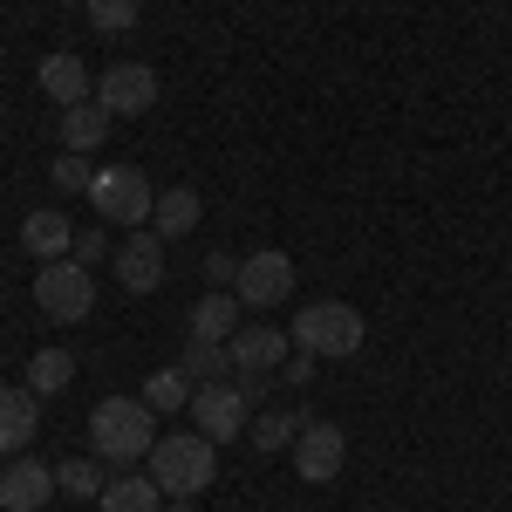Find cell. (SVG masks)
<instances>
[{
  "mask_svg": "<svg viewBox=\"0 0 512 512\" xmlns=\"http://www.w3.org/2000/svg\"><path fill=\"white\" fill-rule=\"evenodd\" d=\"M96 506H103V512H158L164 492H158V478H151V472H117L110 485H103Z\"/></svg>",
  "mask_w": 512,
  "mask_h": 512,
  "instance_id": "obj_19",
  "label": "cell"
},
{
  "mask_svg": "<svg viewBox=\"0 0 512 512\" xmlns=\"http://www.w3.org/2000/svg\"><path fill=\"white\" fill-rule=\"evenodd\" d=\"M205 219V198L192 192V185H171V192H158V212H151V233L158 239H185Z\"/></svg>",
  "mask_w": 512,
  "mask_h": 512,
  "instance_id": "obj_16",
  "label": "cell"
},
{
  "mask_svg": "<svg viewBox=\"0 0 512 512\" xmlns=\"http://www.w3.org/2000/svg\"><path fill=\"white\" fill-rule=\"evenodd\" d=\"M110 123H117V117H110L96 96H89V103H76V110H62V151H82V158H89V151H103Z\"/></svg>",
  "mask_w": 512,
  "mask_h": 512,
  "instance_id": "obj_17",
  "label": "cell"
},
{
  "mask_svg": "<svg viewBox=\"0 0 512 512\" xmlns=\"http://www.w3.org/2000/svg\"><path fill=\"white\" fill-rule=\"evenodd\" d=\"M41 431V396L21 383V390H0V458H21Z\"/></svg>",
  "mask_w": 512,
  "mask_h": 512,
  "instance_id": "obj_13",
  "label": "cell"
},
{
  "mask_svg": "<svg viewBox=\"0 0 512 512\" xmlns=\"http://www.w3.org/2000/svg\"><path fill=\"white\" fill-rule=\"evenodd\" d=\"M205 280H212V287H233V280H239V260H233V253H212V260H205Z\"/></svg>",
  "mask_w": 512,
  "mask_h": 512,
  "instance_id": "obj_28",
  "label": "cell"
},
{
  "mask_svg": "<svg viewBox=\"0 0 512 512\" xmlns=\"http://www.w3.org/2000/svg\"><path fill=\"white\" fill-rule=\"evenodd\" d=\"M342 465H349V437L335 431V424H321V417H308L301 437H294V478L328 485V478H342Z\"/></svg>",
  "mask_w": 512,
  "mask_h": 512,
  "instance_id": "obj_8",
  "label": "cell"
},
{
  "mask_svg": "<svg viewBox=\"0 0 512 512\" xmlns=\"http://www.w3.org/2000/svg\"><path fill=\"white\" fill-rule=\"evenodd\" d=\"M35 308L48 321H82L96 315V280H89V267L82 260H41L35 274Z\"/></svg>",
  "mask_w": 512,
  "mask_h": 512,
  "instance_id": "obj_5",
  "label": "cell"
},
{
  "mask_svg": "<svg viewBox=\"0 0 512 512\" xmlns=\"http://www.w3.org/2000/svg\"><path fill=\"white\" fill-rule=\"evenodd\" d=\"M226 349H233L239 376H280L287 355H294V335H280V328H267V321H253V328H239Z\"/></svg>",
  "mask_w": 512,
  "mask_h": 512,
  "instance_id": "obj_11",
  "label": "cell"
},
{
  "mask_svg": "<svg viewBox=\"0 0 512 512\" xmlns=\"http://www.w3.org/2000/svg\"><path fill=\"white\" fill-rule=\"evenodd\" d=\"M69 376H76V355H69V349H41L35 362H28V390H35V396L69 390Z\"/></svg>",
  "mask_w": 512,
  "mask_h": 512,
  "instance_id": "obj_23",
  "label": "cell"
},
{
  "mask_svg": "<svg viewBox=\"0 0 512 512\" xmlns=\"http://www.w3.org/2000/svg\"><path fill=\"white\" fill-rule=\"evenodd\" d=\"M158 410L144 403V396H103L96 410H89V451L110 465V472H130L137 458H151V444H158Z\"/></svg>",
  "mask_w": 512,
  "mask_h": 512,
  "instance_id": "obj_1",
  "label": "cell"
},
{
  "mask_svg": "<svg viewBox=\"0 0 512 512\" xmlns=\"http://www.w3.org/2000/svg\"><path fill=\"white\" fill-rule=\"evenodd\" d=\"M96 103H103L110 117H144V110L158 103V69H144V62H117V69H103Z\"/></svg>",
  "mask_w": 512,
  "mask_h": 512,
  "instance_id": "obj_10",
  "label": "cell"
},
{
  "mask_svg": "<svg viewBox=\"0 0 512 512\" xmlns=\"http://www.w3.org/2000/svg\"><path fill=\"white\" fill-rule=\"evenodd\" d=\"M55 492H62V485H55V465H41L28 451L0 465V512H41Z\"/></svg>",
  "mask_w": 512,
  "mask_h": 512,
  "instance_id": "obj_9",
  "label": "cell"
},
{
  "mask_svg": "<svg viewBox=\"0 0 512 512\" xmlns=\"http://www.w3.org/2000/svg\"><path fill=\"white\" fill-rule=\"evenodd\" d=\"M69 260H82V267L103 260V233H76V253H69Z\"/></svg>",
  "mask_w": 512,
  "mask_h": 512,
  "instance_id": "obj_29",
  "label": "cell"
},
{
  "mask_svg": "<svg viewBox=\"0 0 512 512\" xmlns=\"http://www.w3.org/2000/svg\"><path fill=\"white\" fill-rule=\"evenodd\" d=\"M192 335L198 342H233L239 335V294L233 287H212V294L192 308Z\"/></svg>",
  "mask_w": 512,
  "mask_h": 512,
  "instance_id": "obj_18",
  "label": "cell"
},
{
  "mask_svg": "<svg viewBox=\"0 0 512 512\" xmlns=\"http://www.w3.org/2000/svg\"><path fill=\"white\" fill-rule=\"evenodd\" d=\"M315 362H321V355L294 349V355H287V369H280V376H287V383H294V390H301V383H315Z\"/></svg>",
  "mask_w": 512,
  "mask_h": 512,
  "instance_id": "obj_27",
  "label": "cell"
},
{
  "mask_svg": "<svg viewBox=\"0 0 512 512\" xmlns=\"http://www.w3.org/2000/svg\"><path fill=\"white\" fill-rule=\"evenodd\" d=\"M35 82H41V96H55L62 110H76V103H89V96H96V82H89V69H82V62L69 55V48H62V55H41Z\"/></svg>",
  "mask_w": 512,
  "mask_h": 512,
  "instance_id": "obj_15",
  "label": "cell"
},
{
  "mask_svg": "<svg viewBox=\"0 0 512 512\" xmlns=\"http://www.w3.org/2000/svg\"><path fill=\"white\" fill-rule=\"evenodd\" d=\"M158 512H192V499H164V506Z\"/></svg>",
  "mask_w": 512,
  "mask_h": 512,
  "instance_id": "obj_30",
  "label": "cell"
},
{
  "mask_svg": "<svg viewBox=\"0 0 512 512\" xmlns=\"http://www.w3.org/2000/svg\"><path fill=\"white\" fill-rule=\"evenodd\" d=\"M117 280H123V294H158L164 287V239L151 226H137L117 246Z\"/></svg>",
  "mask_w": 512,
  "mask_h": 512,
  "instance_id": "obj_12",
  "label": "cell"
},
{
  "mask_svg": "<svg viewBox=\"0 0 512 512\" xmlns=\"http://www.w3.org/2000/svg\"><path fill=\"white\" fill-rule=\"evenodd\" d=\"M21 246L35 253V260H69L76 253V226H69V212H55V205H41L21 219Z\"/></svg>",
  "mask_w": 512,
  "mask_h": 512,
  "instance_id": "obj_14",
  "label": "cell"
},
{
  "mask_svg": "<svg viewBox=\"0 0 512 512\" xmlns=\"http://www.w3.org/2000/svg\"><path fill=\"white\" fill-rule=\"evenodd\" d=\"M192 383H226V369H233V349L226 342H198V335H185V362H178Z\"/></svg>",
  "mask_w": 512,
  "mask_h": 512,
  "instance_id": "obj_20",
  "label": "cell"
},
{
  "mask_svg": "<svg viewBox=\"0 0 512 512\" xmlns=\"http://www.w3.org/2000/svg\"><path fill=\"white\" fill-rule=\"evenodd\" d=\"M89 205H96V219H103V226L137 233V226H151L158 192H151V178H144L137 164H103V171H96V185H89Z\"/></svg>",
  "mask_w": 512,
  "mask_h": 512,
  "instance_id": "obj_3",
  "label": "cell"
},
{
  "mask_svg": "<svg viewBox=\"0 0 512 512\" xmlns=\"http://www.w3.org/2000/svg\"><path fill=\"white\" fill-rule=\"evenodd\" d=\"M82 14H89V28H103V35H123V28H137L144 0H82Z\"/></svg>",
  "mask_w": 512,
  "mask_h": 512,
  "instance_id": "obj_24",
  "label": "cell"
},
{
  "mask_svg": "<svg viewBox=\"0 0 512 512\" xmlns=\"http://www.w3.org/2000/svg\"><path fill=\"white\" fill-rule=\"evenodd\" d=\"M192 424L212 444H233L246 424H253V396L239 390V383H198L192 390Z\"/></svg>",
  "mask_w": 512,
  "mask_h": 512,
  "instance_id": "obj_7",
  "label": "cell"
},
{
  "mask_svg": "<svg viewBox=\"0 0 512 512\" xmlns=\"http://www.w3.org/2000/svg\"><path fill=\"white\" fill-rule=\"evenodd\" d=\"M48 178H55V192H82V198H89V185H96V164L82 158V151H62V158L48 164Z\"/></svg>",
  "mask_w": 512,
  "mask_h": 512,
  "instance_id": "obj_26",
  "label": "cell"
},
{
  "mask_svg": "<svg viewBox=\"0 0 512 512\" xmlns=\"http://www.w3.org/2000/svg\"><path fill=\"white\" fill-rule=\"evenodd\" d=\"M151 478H158V492L164 499H198L212 478H219V444L205 431H171L151 444Z\"/></svg>",
  "mask_w": 512,
  "mask_h": 512,
  "instance_id": "obj_2",
  "label": "cell"
},
{
  "mask_svg": "<svg viewBox=\"0 0 512 512\" xmlns=\"http://www.w3.org/2000/svg\"><path fill=\"white\" fill-rule=\"evenodd\" d=\"M362 315H355L349 301H308L301 315H294V349L308 355H355L362 349Z\"/></svg>",
  "mask_w": 512,
  "mask_h": 512,
  "instance_id": "obj_4",
  "label": "cell"
},
{
  "mask_svg": "<svg viewBox=\"0 0 512 512\" xmlns=\"http://www.w3.org/2000/svg\"><path fill=\"white\" fill-rule=\"evenodd\" d=\"M55 485H62L69 499H103L110 465H103V458H69V465H55Z\"/></svg>",
  "mask_w": 512,
  "mask_h": 512,
  "instance_id": "obj_22",
  "label": "cell"
},
{
  "mask_svg": "<svg viewBox=\"0 0 512 512\" xmlns=\"http://www.w3.org/2000/svg\"><path fill=\"white\" fill-rule=\"evenodd\" d=\"M233 294H239V308H280V301H294V260H287L280 246L246 253V260H239Z\"/></svg>",
  "mask_w": 512,
  "mask_h": 512,
  "instance_id": "obj_6",
  "label": "cell"
},
{
  "mask_svg": "<svg viewBox=\"0 0 512 512\" xmlns=\"http://www.w3.org/2000/svg\"><path fill=\"white\" fill-rule=\"evenodd\" d=\"M301 424H308V417H287V410H267V417H253L246 431H253V444H260V451H287V444L301 437Z\"/></svg>",
  "mask_w": 512,
  "mask_h": 512,
  "instance_id": "obj_25",
  "label": "cell"
},
{
  "mask_svg": "<svg viewBox=\"0 0 512 512\" xmlns=\"http://www.w3.org/2000/svg\"><path fill=\"white\" fill-rule=\"evenodd\" d=\"M192 376H185V369H158V376H151V383H144V403H151V410H158V417H178V410H192Z\"/></svg>",
  "mask_w": 512,
  "mask_h": 512,
  "instance_id": "obj_21",
  "label": "cell"
}]
</instances>
